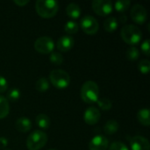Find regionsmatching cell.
Segmentation results:
<instances>
[{"mask_svg":"<svg viewBox=\"0 0 150 150\" xmlns=\"http://www.w3.org/2000/svg\"><path fill=\"white\" fill-rule=\"evenodd\" d=\"M97 103H98L99 108L103 111H109V110H111V108L112 106V101L107 98H100L98 99Z\"/></svg>","mask_w":150,"mask_h":150,"instance_id":"cell-25","label":"cell"},{"mask_svg":"<svg viewBox=\"0 0 150 150\" xmlns=\"http://www.w3.org/2000/svg\"><path fill=\"white\" fill-rule=\"evenodd\" d=\"M34 49L42 54H51L54 48V42L52 38L48 36L39 37L34 41Z\"/></svg>","mask_w":150,"mask_h":150,"instance_id":"cell-6","label":"cell"},{"mask_svg":"<svg viewBox=\"0 0 150 150\" xmlns=\"http://www.w3.org/2000/svg\"><path fill=\"white\" fill-rule=\"evenodd\" d=\"M16 129L20 133H27L32 128V122L27 117H20L15 123Z\"/></svg>","mask_w":150,"mask_h":150,"instance_id":"cell-14","label":"cell"},{"mask_svg":"<svg viewBox=\"0 0 150 150\" xmlns=\"http://www.w3.org/2000/svg\"><path fill=\"white\" fill-rule=\"evenodd\" d=\"M137 120L144 127H149L150 125L149 110L148 108L141 109L137 112Z\"/></svg>","mask_w":150,"mask_h":150,"instance_id":"cell-17","label":"cell"},{"mask_svg":"<svg viewBox=\"0 0 150 150\" xmlns=\"http://www.w3.org/2000/svg\"><path fill=\"white\" fill-rule=\"evenodd\" d=\"M119 127H120V125L115 120H110L105 124L104 131H105V133L106 134L112 135V134H114L115 133L118 132Z\"/></svg>","mask_w":150,"mask_h":150,"instance_id":"cell-19","label":"cell"},{"mask_svg":"<svg viewBox=\"0 0 150 150\" xmlns=\"http://www.w3.org/2000/svg\"><path fill=\"white\" fill-rule=\"evenodd\" d=\"M66 13H67V15L70 18H72V19H77L81 16L82 10H81L80 6L77 4H76V3H70L66 7Z\"/></svg>","mask_w":150,"mask_h":150,"instance_id":"cell-15","label":"cell"},{"mask_svg":"<svg viewBox=\"0 0 150 150\" xmlns=\"http://www.w3.org/2000/svg\"><path fill=\"white\" fill-rule=\"evenodd\" d=\"M59 10V4L54 0H38L35 2V11L43 18L54 17Z\"/></svg>","mask_w":150,"mask_h":150,"instance_id":"cell-1","label":"cell"},{"mask_svg":"<svg viewBox=\"0 0 150 150\" xmlns=\"http://www.w3.org/2000/svg\"><path fill=\"white\" fill-rule=\"evenodd\" d=\"M47 142V135L41 130L33 131L26 139V147L29 150L41 149Z\"/></svg>","mask_w":150,"mask_h":150,"instance_id":"cell-5","label":"cell"},{"mask_svg":"<svg viewBox=\"0 0 150 150\" xmlns=\"http://www.w3.org/2000/svg\"><path fill=\"white\" fill-rule=\"evenodd\" d=\"M101 118V112L100 111L95 107V106H90L88 107L83 114V120L84 122L90 126L96 125Z\"/></svg>","mask_w":150,"mask_h":150,"instance_id":"cell-11","label":"cell"},{"mask_svg":"<svg viewBox=\"0 0 150 150\" xmlns=\"http://www.w3.org/2000/svg\"><path fill=\"white\" fill-rule=\"evenodd\" d=\"M141 48H142V53L147 55V56H149L150 55V46H149V40H145L142 45H141Z\"/></svg>","mask_w":150,"mask_h":150,"instance_id":"cell-30","label":"cell"},{"mask_svg":"<svg viewBox=\"0 0 150 150\" xmlns=\"http://www.w3.org/2000/svg\"><path fill=\"white\" fill-rule=\"evenodd\" d=\"M74 38L70 35H63L60 37L56 43V47L61 52H68L74 47Z\"/></svg>","mask_w":150,"mask_h":150,"instance_id":"cell-13","label":"cell"},{"mask_svg":"<svg viewBox=\"0 0 150 150\" xmlns=\"http://www.w3.org/2000/svg\"><path fill=\"white\" fill-rule=\"evenodd\" d=\"M8 89V82L4 76H0V93H4Z\"/></svg>","mask_w":150,"mask_h":150,"instance_id":"cell-31","label":"cell"},{"mask_svg":"<svg viewBox=\"0 0 150 150\" xmlns=\"http://www.w3.org/2000/svg\"><path fill=\"white\" fill-rule=\"evenodd\" d=\"M121 39L128 45L134 47L142 39V33L139 27L134 25H126L120 31Z\"/></svg>","mask_w":150,"mask_h":150,"instance_id":"cell-3","label":"cell"},{"mask_svg":"<svg viewBox=\"0 0 150 150\" xmlns=\"http://www.w3.org/2000/svg\"><path fill=\"white\" fill-rule=\"evenodd\" d=\"M10 112L9 101L3 96H0V120L4 119Z\"/></svg>","mask_w":150,"mask_h":150,"instance_id":"cell-20","label":"cell"},{"mask_svg":"<svg viewBox=\"0 0 150 150\" xmlns=\"http://www.w3.org/2000/svg\"><path fill=\"white\" fill-rule=\"evenodd\" d=\"M35 89L37 91L40 93L46 92L49 89V82L46 77H40L36 81L35 83Z\"/></svg>","mask_w":150,"mask_h":150,"instance_id":"cell-21","label":"cell"},{"mask_svg":"<svg viewBox=\"0 0 150 150\" xmlns=\"http://www.w3.org/2000/svg\"><path fill=\"white\" fill-rule=\"evenodd\" d=\"M130 15L132 19L139 25H143L148 18V11L146 8L140 4H136L131 8Z\"/></svg>","mask_w":150,"mask_h":150,"instance_id":"cell-9","label":"cell"},{"mask_svg":"<svg viewBox=\"0 0 150 150\" xmlns=\"http://www.w3.org/2000/svg\"><path fill=\"white\" fill-rule=\"evenodd\" d=\"M50 150H56V149H50Z\"/></svg>","mask_w":150,"mask_h":150,"instance_id":"cell-36","label":"cell"},{"mask_svg":"<svg viewBox=\"0 0 150 150\" xmlns=\"http://www.w3.org/2000/svg\"><path fill=\"white\" fill-rule=\"evenodd\" d=\"M49 61L51 62V63H53L54 65H61V64H62L64 59H63V56L61 53L52 52L50 54V56H49Z\"/></svg>","mask_w":150,"mask_h":150,"instance_id":"cell-26","label":"cell"},{"mask_svg":"<svg viewBox=\"0 0 150 150\" xmlns=\"http://www.w3.org/2000/svg\"><path fill=\"white\" fill-rule=\"evenodd\" d=\"M81 98L86 104L97 103L99 98V87L94 81H86L81 87Z\"/></svg>","mask_w":150,"mask_h":150,"instance_id":"cell-2","label":"cell"},{"mask_svg":"<svg viewBox=\"0 0 150 150\" xmlns=\"http://www.w3.org/2000/svg\"><path fill=\"white\" fill-rule=\"evenodd\" d=\"M127 20V16L126 14L120 15V21L121 23H126Z\"/></svg>","mask_w":150,"mask_h":150,"instance_id":"cell-34","label":"cell"},{"mask_svg":"<svg viewBox=\"0 0 150 150\" xmlns=\"http://www.w3.org/2000/svg\"><path fill=\"white\" fill-rule=\"evenodd\" d=\"M21 96V93H20V91L17 88H12L11 89L10 91H8L7 94H6V99L8 101H11V102H15V101H18L19 99Z\"/></svg>","mask_w":150,"mask_h":150,"instance_id":"cell-24","label":"cell"},{"mask_svg":"<svg viewBox=\"0 0 150 150\" xmlns=\"http://www.w3.org/2000/svg\"><path fill=\"white\" fill-rule=\"evenodd\" d=\"M130 5H131V2L129 0H119V1L115 2L114 8L118 12L123 13L127 10L129 9Z\"/></svg>","mask_w":150,"mask_h":150,"instance_id":"cell-23","label":"cell"},{"mask_svg":"<svg viewBox=\"0 0 150 150\" xmlns=\"http://www.w3.org/2000/svg\"><path fill=\"white\" fill-rule=\"evenodd\" d=\"M80 27L86 34L94 35L98 31L99 24L93 16L85 15L80 20Z\"/></svg>","mask_w":150,"mask_h":150,"instance_id":"cell-7","label":"cell"},{"mask_svg":"<svg viewBox=\"0 0 150 150\" xmlns=\"http://www.w3.org/2000/svg\"><path fill=\"white\" fill-rule=\"evenodd\" d=\"M36 124L41 129H48L51 125L50 118L45 113H40L36 117Z\"/></svg>","mask_w":150,"mask_h":150,"instance_id":"cell-16","label":"cell"},{"mask_svg":"<svg viewBox=\"0 0 150 150\" xmlns=\"http://www.w3.org/2000/svg\"><path fill=\"white\" fill-rule=\"evenodd\" d=\"M138 69L142 74H148L150 71V62L147 59L142 60L138 64Z\"/></svg>","mask_w":150,"mask_h":150,"instance_id":"cell-28","label":"cell"},{"mask_svg":"<svg viewBox=\"0 0 150 150\" xmlns=\"http://www.w3.org/2000/svg\"><path fill=\"white\" fill-rule=\"evenodd\" d=\"M8 145V140L4 137H0V149H4Z\"/></svg>","mask_w":150,"mask_h":150,"instance_id":"cell-32","label":"cell"},{"mask_svg":"<svg viewBox=\"0 0 150 150\" xmlns=\"http://www.w3.org/2000/svg\"><path fill=\"white\" fill-rule=\"evenodd\" d=\"M49 80L54 87L62 90L67 88L70 83V76L63 69H54L49 73Z\"/></svg>","mask_w":150,"mask_h":150,"instance_id":"cell-4","label":"cell"},{"mask_svg":"<svg viewBox=\"0 0 150 150\" xmlns=\"http://www.w3.org/2000/svg\"><path fill=\"white\" fill-rule=\"evenodd\" d=\"M109 148V142L104 135L98 134L94 136L89 142L90 150H107Z\"/></svg>","mask_w":150,"mask_h":150,"instance_id":"cell-12","label":"cell"},{"mask_svg":"<svg viewBox=\"0 0 150 150\" xmlns=\"http://www.w3.org/2000/svg\"><path fill=\"white\" fill-rule=\"evenodd\" d=\"M108 150H129V149H128L127 146L125 143H123V142H112V143L110 145V147H109Z\"/></svg>","mask_w":150,"mask_h":150,"instance_id":"cell-29","label":"cell"},{"mask_svg":"<svg viewBox=\"0 0 150 150\" xmlns=\"http://www.w3.org/2000/svg\"><path fill=\"white\" fill-rule=\"evenodd\" d=\"M3 150H11V149H3Z\"/></svg>","mask_w":150,"mask_h":150,"instance_id":"cell-35","label":"cell"},{"mask_svg":"<svg viewBox=\"0 0 150 150\" xmlns=\"http://www.w3.org/2000/svg\"><path fill=\"white\" fill-rule=\"evenodd\" d=\"M132 150H150V143L149 140L143 136H127Z\"/></svg>","mask_w":150,"mask_h":150,"instance_id":"cell-10","label":"cell"},{"mask_svg":"<svg viewBox=\"0 0 150 150\" xmlns=\"http://www.w3.org/2000/svg\"><path fill=\"white\" fill-rule=\"evenodd\" d=\"M119 26L118 19L115 17H109L104 22V28L108 33H112L117 30Z\"/></svg>","mask_w":150,"mask_h":150,"instance_id":"cell-18","label":"cell"},{"mask_svg":"<svg viewBox=\"0 0 150 150\" xmlns=\"http://www.w3.org/2000/svg\"><path fill=\"white\" fill-rule=\"evenodd\" d=\"M140 57V51L136 47H131L127 50V58L130 61H136Z\"/></svg>","mask_w":150,"mask_h":150,"instance_id":"cell-27","label":"cell"},{"mask_svg":"<svg viewBox=\"0 0 150 150\" xmlns=\"http://www.w3.org/2000/svg\"><path fill=\"white\" fill-rule=\"evenodd\" d=\"M91 7L96 14L102 17L111 14L113 10V4L110 0H94Z\"/></svg>","mask_w":150,"mask_h":150,"instance_id":"cell-8","label":"cell"},{"mask_svg":"<svg viewBox=\"0 0 150 150\" xmlns=\"http://www.w3.org/2000/svg\"><path fill=\"white\" fill-rule=\"evenodd\" d=\"M64 30L69 35L75 34L79 30V25L74 20H69L64 25Z\"/></svg>","mask_w":150,"mask_h":150,"instance_id":"cell-22","label":"cell"},{"mask_svg":"<svg viewBox=\"0 0 150 150\" xmlns=\"http://www.w3.org/2000/svg\"><path fill=\"white\" fill-rule=\"evenodd\" d=\"M13 3H14L15 4H17L18 6L22 7V6L26 5V4L29 3V1H28V0H14Z\"/></svg>","mask_w":150,"mask_h":150,"instance_id":"cell-33","label":"cell"}]
</instances>
